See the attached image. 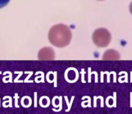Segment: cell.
<instances>
[{
    "instance_id": "6da1fadb",
    "label": "cell",
    "mask_w": 132,
    "mask_h": 114,
    "mask_svg": "<svg viewBox=\"0 0 132 114\" xmlns=\"http://www.w3.org/2000/svg\"><path fill=\"white\" fill-rule=\"evenodd\" d=\"M48 39L53 46L63 48L70 44L72 39V32L67 25L56 24L50 29Z\"/></svg>"
},
{
    "instance_id": "7a4b0ae2",
    "label": "cell",
    "mask_w": 132,
    "mask_h": 114,
    "mask_svg": "<svg viewBox=\"0 0 132 114\" xmlns=\"http://www.w3.org/2000/svg\"><path fill=\"white\" fill-rule=\"evenodd\" d=\"M93 42L97 47H107L111 41V32L105 28H99L96 29L92 36Z\"/></svg>"
},
{
    "instance_id": "3957f363",
    "label": "cell",
    "mask_w": 132,
    "mask_h": 114,
    "mask_svg": "<svg viewBox=\"0 0 132 114\" xmlns=\"http://www.w3.org/2000/svg\"><path fill=\"white\" fill-rule=\"evenodd\" d=\"M55 57V51L51 47H43L38 52V59L39 60H53Z\"/></svg>"
},
{
    "instance_id": "277c9868",
    "label": "cell",
    "mask_w": 132,
    "mask_h": 114,
    "mask_svg": "<svg viewBox=\"0 0 132 114\" xmlns=\"http://www.w3.org/2000/svg\"><path fill=\"white\" fill-rule=\"evenodd\" d=\"M121 58L120 53L114 49H108L105 51L103 55V59L104 60H118Z\"/></svg>"
},
{
    "instance_id": "5b68a950",
    "label": "cell",
    "mask_w": 132,
    "mask_h": 114,
    "mask_svg": "<svg viewBox=\"0 0 132 114\" xmlns=\"http://www.w3.org/2000/svg\"><path fill=\"white\" fill-rule=\"evenodd\" d=\"M10 0H0V8H3L9 2Z\"/></svg>"
},
{
    "instance_id": "8992f818",
    "label": "cell",
    "mask_w": 132,
    "mask_h": 114,
    "mask_svg": "<svg viewBox=\"0 0 132 114\" xmlns=\"http://www.w3.org/2000/svg\"><path fill=\"white\" fill-rule=\"evenodd\" d=\"M129 9H130V12H131V14L132 15V2H131V4H130V7H129Z\"/></svg>"
},
{
    "instance_id": "52a82bcc",
    "label": "cell",
    "mask_w": 132,
    "mask_h": 114,
    "mask_svg": "<svg viewBox=\"0 0 132 114\" xmlns=\"http://www.w3.org/2000/svg\"><path fill=\"white\" fill-rule=\"evenodd\" d=\"M98 1H103V0H98Z\"/></svg>"
}]
</instances>
